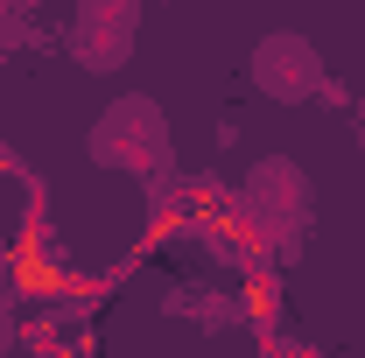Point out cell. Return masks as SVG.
Instances as JSON below:
<instances>
[{
  "mask_svg": "<svg viewBox=\"0 0 365 358\" xmlns=\"http://www.w3.org/2000/svg\"><path fill=\"white\" fill-rule=\"evenodd\" d=\"M253 85L267 91V98H281V106H302V98H323V91H330V71H323V56H317L309 36L274 29V36H260V49H253Z\"/></svg>",
  "mask_w": 365,
  "mask_h": 358,
  "instance_id": "cell-4",
  "label": "cell"
},
{
  "mask_svg": "<svg viewBox=\"0 0 365 358\" xmlns=\"http://www.w3.org/2000/svg\"><path fill=\"white\" fill-rule=\"evenodd\" d=\"M359 148H365V106H359Z\"/></svg>",
  "mask_w": 365,
  "mask_h": 358,
  "instance_id": "cell-5",
  "label": "cell"
},
{
  "mask_svg": "<svg viewBox=\"0 0 365 358\" xmlns=\"http://www.w3.org/2000/svg\"><path fill=\"white\" fill-rule=\"evenodd\" d=\"M169 120H162V106L155 98H113L98 120H91V162L98 169H127V176H169Z\"/></svg>",
  "mask_w": 365,
  "mask_h": 358,
  "instance_id": "cell-2",
  "label": "cell"
},
{
  "mask_svg": "<svg viewBox=\"0 0 365 358\" xmlns=\"http://www.w3.org/2000/svg\"><path fill=\"white\" fill-rule=\"evenodd\" d=\"M309 176L288 162V155H260L246 176H239V225L253 246H274V253H295L309 239Z\"/></svg>",
  "mask_w": 365,
  "mask_h": 358,
  "instance_id": "cell-1",
  "label": "cell"
},
{
  "mask_svg": "<svg viewBox=\"0 0 365 358\" xmlns=\"http://www.w3.org/2000/svg\"><path fill=\"white\" fill-rule=\"evenodd\" d=\"M134 43H140V0H78V7H71L63 49H71L78 71L113 78V71H127Z\"/></svg>",
  "mask_w": 365,
  "mask_h": 358,
  "instance_id": "cell-3",
  "label": "cell"
},
{
  "mask_svg": "<svg viewBox=\"0 0 365 358\" xmlns=\"http://www.w3.org/2000/svg\"><path fill=\"white\" fill-rule=\"evenodd\" d=\"M7 337H14V330H7V316H0V344H7Z\"/></svg>",
  "mask_w": 365,
  "mask_h": 358,
  "instance_id": "cell-6",
  "label": "cell"
}]
</instances>
